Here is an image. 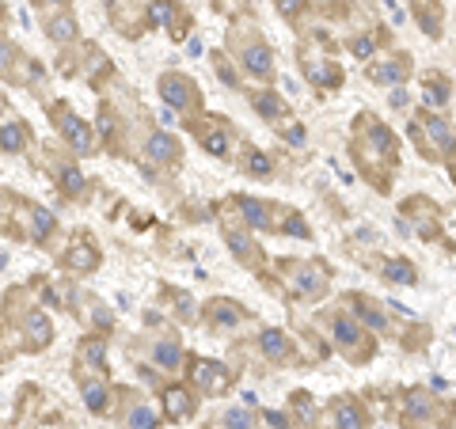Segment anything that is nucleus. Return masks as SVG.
<instances>
[{"instance_id": "42", "label": "nucleus", "mask_w": 456, "mask_h": 429, "mask_svg": "<svg viewBox=\"0 0 456 429\" xmlns=\"http://www.w3.org/2000/svg\"><path fill=\"white\" fill-rule=\"evenodd\" d=\"M282 12H289V15L301 12V0H282Z\"/></svg>"}, {"instance_id": "33", "label": "nucleus", "mask_w": 456, "mask_h": 429, "mask_svg": "<svg viewBox=\"0 0 456 429\" xmlns=\"http://www.w3.org/2000/svg\"><path fill=\"white\" fill-rule=\"evenodd\" d=\"M225 425H228V429H251V418L244 414V410H236V407H232L228 414H225Z\"/></svg>"}, {"instance_id": "4", "label": "nucleus", "mask_w": 456, "mask_h": 429, "mask_svg": "<svg viewBox=\"0 0 456 429\" xmlns=\"http://www.w3.org/2000/svg\"><path fill=\"white\" fill-rule=\"evenodd\" d=\"M58 118H61L58 126H61V133L69 137V145H77V152H91V133H88V126H84L77 114H69V110H61Z\"/></svg>"}, {"instance_id": "2", "label": "nucleus", "mask_w": 456, "mask_h": 429, "mask_svg": "<svg viewBox=\"0 0 456 429\" xmlns=\"http://www.w3.org/2000/svg\"><path fill=\"white\" fill-rule=\"evenodd\" d=\"M164 410L171 422H187V418L194 414V395L187 388H167L164 391Z\"/></svg>"}, {"instance_id": "29", "label": "nucleus", "mask_w": 456, "mask_h": 429, "mask_svg": "<svg viewBox=\"0 0 456 429\" xmlns=\"http://www.w3.org/2000/svg\"><path fill=\"white\" fill-rule=\"evenodd\" d=\"M202 145H206V152H213V156L228 152V137L225 133H206V137H202Z\"/></svg>"}, {"instance_id": "38", "label": "nucleus", "mask_w": 456, "mask_h": 429, "mask_svg": "<svg viewBox=\"0 0 456 429\" xmlns=\"http://www.w3.org/2000/svg\"><path fill=\"white\" fill-rule=\"evenodd\" d=\"M353 53H358V58H369V53H373V42H369V39H358V42H353Z\"/></svg>"}, {"instance_id": "31", "label": "nucleus", "mask_w": 456, "mask_h": 429, "mask_svg": "<svg viewBox=\"0 0 456 429\" xmlns=\"http://www.w3.org/2000/svg\"><path fill=\"white\" fill-rule=\"evenodd\" d=\"M50 228H53V217L46 209H34V239H42Z\"/></svg>"}, {"instance_id": "16", "label": "nucleus", "mask_w": 456, "mask_h": 429, "mask_svg": "<svg viewBox=\"0 0 456 429\" xmlns=\"http://www.w3.org/2000/svg\"><path fill=\"white\" fill-rule=\"evenodd\" d=\"M80 357L88 361L91 369H107V346H103L99 338H88V342H84V346H80Z\"/></svg>"}, {"instance_id": "40", "label": "nucleus", "mask_w": 456, "mask_h": 429, "mask_svg": "<svg viewBox=\"0 0 456 429\" xmlns=\"http://www.w3.org/2000/svg\"><path fill=\"white\" fill-rule=\"evenodd\" d=\"M266 422L274 425V429H285V414H278V410H270V414H266Z\"/></svg>"}, {"instance_id": "25", "label": "nucleus", "mask_w": 456, "mask_h": 429, "mask_svg": "<svg viewBox=\"0 0 456 429\" xmlns=\"http://www.w3.org/2000/svg\"><path fill=\"white\" fill-rule=\"evenodd\" d=\"M72 34H77V20H72V15H61V20L50 23V39L53 42H69Z\"/></svg>"}, {"instance_id": "8", "label": "nucleus", "mask_w": 456, "mask_h": 429, "mask_svg": "<svg viewBox=\"0 0 456 429\" xmlns=\"http://www.w3.org/2000/svg\"><path fill=\"white\" fill-rule=\"evenodd\" d=\"M334 418H339V429H365V414L353 403H334Z\"/></svg>"}, {"instance_id": "23", "label": "nucleus", "mask_w": 456, "mask_h": 429, "mask_svg": "<svg viewBox=\"0 0 456 429\" xmlns=\"http://www.w3.org/2000/svg\"><path fill=\"white\" fill-rule=\"evenodd\" d=\"M407 77V65L403 61H388V65H377L373 69V80L380 84H396V80H403Z\"/></svg>"}, {"instance_id": "14", "label": "nucleus", "mask_w": 456, "mask_h": 429, "mask_svg": "<svg viewBox=\"0 0 456 429\" xmlns=\"http://www.w3.org/2000/svg\"><path fill=\"white\" fill-rule=\"evenodd\" d=\"M236 205H240V209H244L247 225H255V228H270V217H266V205H259L255 198H240Z\"/></svg>"}, {"instance_id": "24", "label": "nucleus", "mask_w": 456, "mask_h": 429, "mask_svg": "<svg viewBox=\"0 0 456 429\" xmlns=\"http://www.w3.org/2000/svg\"><path fill=\"white\" fill-rule=\"evenodd\" d=\"M84 403H88V410H96V414H103L107 410V391H103V384H84Z\"/></svg>"}, {"instance_id": "36", "label": "nucleus", "mask_w": 456, "mask_h": 429, "mask_svg": "<svg viewBox=\"0 0 456 429\" xmlns=\"http://www.w3.org/2000/svg\"><path fill=\"white\" fill-rule=\"evenodd\" d=\"M152 20H156V23H167V20H171V4H167V0H156V4H152Z\"/></svg>"}, {"instance_id": "35", "label": "nucleus", "mask_w": 456, "mask_h": 429, "mask_svg": "<svg viewBox=\"0 0 456 429\" xmlns=\"http://www.w3.org/2000/svg\"><path fill=\"white\" fill-rule=\"evenodd\" d=\"M247 171H255V175H266V171H270V160H266L263 152H255V156H251V160H247Z\"/></svg>"}, {"instance_id": "37", "label": "nucleus", "mask_w": 456, "mask_h": 429, "mask_svg": "<svg viewBox=\"0 0 456 429\" xmlns=\"http://www.w3.org/2000/svg\"><path fill=\"white\" fill-rule=\"evenodd\" d=\"M282 228H285V232H293V236H308V228H304V220H301V217H289Z\"/></svg>"}, {"instance_id": "43", "label": "nucleus", "mask_w": 456, "mask_h": 429, "mask_svg": "<svg viewBox=\"0 0 456 429\" xmlns=\"http://www.w3.org/2000/svg\"><path fill=\"white\" fill-rule=\"evenodd\" d=\"M392 107H407V91H396V95H392Z\"/></svg>"}, {"instance_id": "26", "label": "nucleus", "mask_w": 456, "mask_h": 429, "mask_svg": "<svg viewBox=\"0 0 456 429\" xmlns=\"http://www.w3.org/2000/svg\"><path fill=\"white\" fill-rule=\"evenodd\" d=\"M353 308H358V315H361V319H365L373 331H384V312H377L369 301H353Z\"/></svg>"}, {"instance_id": "41", "label": "nucleus", "mask_w": 456, "mask_h": 429, "mask_svg": "<svg viewBox=\"0 0 456 429\" xmlns=\"http://www.w3.org/2000/svg\"><path fill=\"white\" fill-rule=\"evenodd\" d=\"M160 122H164V126H175V122H179V118H175V107H164Z\"/></svg>"}, {"instance_id": "21", "label": "nucleus", "mask_w": 456, "mask_h": 429, "mask_svg": "<svg viewBox=\"0 0 456 429\" xmlns=\"http://www.w3.org/2000/svg\"><path fill=\"white\" fill-rule=\"evenodd\" d=\"M251 103H255V110H259V114H266V118H282V114H285L282 99L270 95V91H259V95L251 99Z\"/></svg>"}, {"instance_id": "11", "label": "nucleus", "mask_w": 456, "mask_h": 429, "mask_svg": "<svg viewBox=\"0 0 456 429\" xmlns=\"http://www.w3.org/2000/svg\"><path fill=\"white\" fill-rule=\"evenodd\" d=\"M422 126H426V133L434 137V145L441 148V152H449V148H452V133H449V122H441V118H426Z\"/></svg>"}, {"instance_id": "20", "label": "nucleus", "mask_w": 456, "mask_h": 429, "mask_svg": "<svg viewBox=\"0 0 456 429\" xmlns=\"http://www.w3.org/2000/svg\"><path fill=\"white\" fill-rule=\"evenodd\" d=\"M152 357H156V365L160 369H179V361H183V353L175 342H160V346L152 350Z\"/></svg>"}, {"instance_id": "28", "label": "nucleus", "mask_w": 456, "mask_h": 429, "mask_svg": "<svg viewBox=\"0 0 456 429\" xmlns=\"http://www.w3.org/2000/svg\"><path fill=\"white\" fill-rule=\"evenodd\" d=\"M129 429H156V414L148 407H137L133 414H129Z\"/></svg>"}, {"instance_id": "10", "label": "nucleus", "mask_w": 456, "mask_h": 429, "mask_svg": "<svg viewBox=\"0 0 456 429\" xmlns=\"http://www.w3.org/2000/svg\"><path fill=\"white\" fill-rule=\"evenodd\" d=\"M293 289H297V293H320V289H323V274L315 266H304L301 274H293Z\"/></svg>"}, {"instance_id": "9", "label": "nucleus", "mask_w": 456, "mask_h": 429, "mask_svg": "<svg viewBox=\"0 0 456 429\" xmlns=\"http://www.w3.org/2000/svg\"><path fill=\"white\" fill-rule=\"evenodd\" d=\"M145 152L148 156H152V160H171V156L175 152H179V148H175V141H171V137H164V133H152V137H148V145H145Z\"/></svg>"}, {"instance_id": "12", "label": "nucleus", "mask_w": 456, "mask_h": 429, "mask_svg": "<svg viewBox=\"0 0 456 429\" xmlns=\"http://www.w3.org/2000/svg\"><path fill=\"white\" fill-rule=\"evenodd\" d=\"M259 346H263V353H266V357H274V361L289 353V342H285L282 331H263V342H259Z\"/></svg>"}, {"instance_id": "17", "label": "nucleus", "mask_w": 456, "mask_h": 429, "mask_svg": "<svg viewBox=\"0 0 456 429\" xmlns=\"http://www.w3.org/2000/svg\"><path fill=\"white\" fill-rule=\"evenodd\" d=\"M23 145H27V133H23V126H15V122L0 126V148H8V152H20Z\"/></svg>"}, {"instance_id": "6", "label": "nucleus", "mask_w": 456, "mask_h": 429, "mask_svg": "<svg viewBox=\"0 0 456 429\" xmlns=\"http://www.w3.org/2000/svg\"><path fill=\"white\" fill-rule=\"evenodd\" d=\"M69 266L77 270V274H88V270L99 266V251L91 247V244H77V247L69 251Z\"/></svg>"}, {"instance_id": "3", "label": "nucleus", "mask_w": 456, "mask_h": 429, "mask_svg": "<svg viewBox=\"0 0 456 429\" xmlns=\"http://www.w3.org/2000/svg\"><path fill=\"white\" fill-rule=\"evenodd\" d=\"M160 91H164V103H167V107H187L194 84H190L187 77H179V72H171V77L160 80Z\"/></svg>"}, {"instance_id": "30", "label": "nucleus", "mask_w": 456, "mask_h": 429, "mask_svg": "<svg viewBox=\"0 0 456 429\" xmlns=\"http://www.w3.org/2000/svg\"><path fill=\"white\" fill-rule=\"evenodd\" d=\"M228 247L236 251L240 258H251V239L244 236V232H228Z\"/></svg>"}, {"instance_id": "39", "label": "nucleus", "mask_w": 456, "mask_h": 429, "mask_svg": "<svg viewBox=\"0 0 456 429\" xmlns=\"http://www.w3.org/2000/svg\"><path fill=\"white\" fill-rule=\"evenodd\" d=\"M8 61H12V46H8V42H0V72L8 69Z\"/></svg>"}, {"instance_id": "13", "label": "nucleus", "mask_w": 456, "mask_h": 429, "mask_svg": "<svg viewBox=\"0 0 456 429\" xmlns=\"http://www.w3.org/2000/svg\"><path fill=\"white\" fill-rule=\"evenodd\" d=\"M270 61H274V58H270L266 46H251L244 65H247V72H255V77H266V72H270Z\"/></svg>"}, {"instance_id": "32", "label": "nucleus", "mask_w": 456, "mask_h": 429, "mask_svg": "<svg viewBox=\"0 0 456 429\" xmlns=\"http://www.w3.org/2000/svg\"><path fill=\"white\" fill-rule=\"evenodd\" d=\"M293 403H297V414H301L304 422H312V414H315V410H312V399H308V391H297V395H293Z\"/></svg>"}, {"instance_id": "34", "label": "nucleus", "mask_w": 456, "mask_h": 429, "mask_svg": "<svg viewBox=\"0 0 456 429\" xmlns=\"http://www.w3.org/2000/svg\"><path fill=\"white\" fill-rule=\"evenodd\" d=\"M61 183H65V190H69V194H80V190H84L80 171H65V175H61Z\"/></svg>"}, {"instance_id": "18", "label": "nucleus", "mask_w": 456, "mask_h": 429, "mask_svg": "<svg viewBox=\"0 0 456 429\" xmlns=\"http://www.w3.org/2000/svg\"><path fill=\"white\" fill-rule=\"evenodd\" d=\"M384 274L392 277L396 285H415V282H418V277H415V266L403 263V258H392V263L384 266Z\"/></svg>"}, {"instance_id": "22", "label": "nucleus", "mask_w": 456, "mask_h": 429, "mask_svg": "<svg viewBox=\"0 0 456 429\" xmlns=\"http://www.w3.org/2000/svg\"><path fill=\"white\" fill-rule=\"evenodd\" d=\"M334 338H339L342 346H353V342L361 338V327L353 319H346V315H339V319H334Z\"/></svg>"}, {"instance_id": "7", "label": "nucleus", "mask_w": 456, "mask_h": 429, "mask_svg": "<svg viewBox=\"0 0 456 429\" xmlns=\"http://www.w3.org/2000/svg\"><path fill=\"white\" fill-rule=\"evenodd\" d=\"M430 414H434L430 395H426V391H411V395H407V418H411V422H426Z\"/></svg>"}, {"instance_id": "19", "label": "nucleus", "mask_w": 456, "mask_h": 429, "mask_svg": "<svg viewBox=\"0 0 456 429\" xmlns=\"http://www.w3.org/2000/svg\"><path fill=\"white\" fill-rule=\"evenodd\" d=\"M209 312H213V323H217V327H236V323H240V312L228 301H213Z\"/></svg>"}, {"instance_id": "15", "label": "nucleus", "mask_w": 456, "mask_h": 429, "mask_svg": "<svg viewBox=\"0 0 456 429\" xmlns=\"http://www.w3.org/2000/svg\"><path fill=\"white\" fill-rule=\"evenodd\" d=\"M27 331H31L34 346H42V342H50V334H53V327H50V319H46L42 312H31V315H27Z\"/></svg>"}, {"instance_id": "1", "label": "nucleus", "mask_w": 456, "mask_h": 429, "mask_svg": "<svg viewBox=\"0 0 456 429\" xmlns=\"http://www.w3.org/2000/svg\"><path fill=\"white\" fill-rule=\"evenodd\" d=\"M190 376H194V384L206 391V395H217V391H225V388H228L232 372H228L225 365H217V361H194Z\"/></svg>"}, {"instance_id": "44", "label": "nucleus", "mask_w": 456, "mask_h": 429, "mask_svg": "<svg viewBox=\"0 0 456 429\" xmlns=\"http://www.w3.org/2000/svg\"><path fill=\"white\" fill-rule=\"evenodd\" d=\"M53 4H69V0H53Z\"/></svg>"}, {"instance_id": "27", "label": "nucleus", "mask_w": 456, "mask_h": 429, "mask_svg": "<svg viewBox=\"0 0 456 429\" xmlns=\"http://www.w3.org/2000/svg\"><path fill=\"white\" fill-rule=\"evenodd\" d=\"M426 103H430V107H445V103H449V84H437V80H430V88H426Z\"/></svg>"}, {"instance_id": "5", "label": "nucleus", "mask_w": 456, "mask_h": 429, "mask_svg": "<svg viewBox=\"0 0 456 429\" xmlns=\"http://www.w3.org/2000/svg\"><path fill=\"white\" fill-rule=\"evenodd\" d=\"M304 72H308V80L320 84V88H339V80H342V72L334 69V65L320 61V58H308V61H304Z\"/></svg>"}]
</instances>
